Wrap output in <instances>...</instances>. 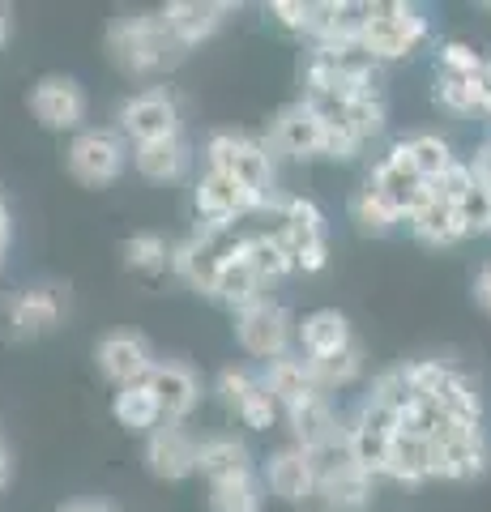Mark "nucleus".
Returning a JSON list of instances; mask_svg holds the SVG:
<instances>
[{"label":"nucleus","mask_w":491,"mask_h":512,"mask_svg":"<svg viewBox=\"0 0 491 512\" xmlns=\"http://www.w3.org/2000/svg\"><path fill=\"white\" fill-rule=\"evenodd\" d=\"M107 56L129 77H150L163 69H176L188 56V47L171 35L163 13H137V18H120L107 30Z\"/></svg>","instance_id":"nucleus-1"},{"label":"nucleus","mask_w":491,"mask_h":512,"mask_svg":"<svg viewBox=\"0 0 491 512\" xmlns=\"http://www.w3.org/2000/svg\"><path fill=\"white\" fill-rule=\"evenodd\" d=\"M427 13L415 5H402V0H376V5H363V30H359V47L368 52L376 64L385 60H402L427 39Z\"/></svg>","instance_id":"nucleus-2"},{"label":"nucleus","mask_w":491,"mask_h":512,"mask_svg":"<svg viewBox=\"0 0 491 512\" xmlns=\"http://www.w3.org/2000/svg\"><path fill=\"white\" fill-rule=\"evenodd\" d=\"M432 444V478H449V483H470V478L487 474L491 448L483 427H466L453 419H440L436 431L427 436Z\"/></svg>","instance_id":"nucleus-3"},{"label":"nucleus","mask_w":491,"mask_h":512,"mask_svg":"<svg viewBox=\"0 0 491 512\" xmlns=\"http://www.w3.org/2000/svg\"><path fill=\"white\" fill-rule=\"evenodd\" d=\"M205 171H223L261 197H274V154L248 133H214L205 141Z\"/></svg>","instance_id":"nucleus-4"},{"label":"nucleus","mask_w":491,"mask_h":512,"mask_svg":"<svg viewBox=\"0 0 491 512\" xmlns=\"http://www.w3.org/2000/svg\"><path fill=\"white\" fill-rule=\"evenodd\" d=\"M197 214L210 222V227H235L240 218L248 214H261V210H278L282 197H261V192L244 188L240 180H231L223 171H205L197 180Z\"/></svg>","instance_id":"nucleus-5"},{"label":"nucleus","mask_w":491,"mask_h":512,"mask_svg":"<svg viewBox=\"0 0 491 512\" xmlns=\"http://www.w3.org/2000/svg\"><path fill=\"white\" fill-rule=\"evenodd\" d=\"M278 235L287 239V248L295 256V269H304V274H321V269L329 265L325 214H321V205H316V201H308V197H282Z\"/></svg>","instance_id":"nucleus-6"},{"label":"nucleus","mask_w":491,"mask_h":512,"mask_svg":"<svg viewBox=\"0 0 491 512\" xmlns=\"http://www.w3.org/2000/svg\"><path fill=\"white\" fill-rule=\"evenodd\" d=\"M235 338L248 350L252 359L261 363H274L282 355H291V342H295V316L282 308L274 299H261L252 308L235 312Z\"/></svg>","instance_id":"nucleus-7"},{"label":"nucleus","mask_w":491,"mask_h":512,"mask_svg":"<svg viewBox=\"0 0 491 512\" xmlns=\"http://www.w3.org/2000/svg\"><path fill=\"white\" fill-rule=\"evenodd\" d=\"M124 163H129V146H124V137L112 133V128H82L69 141V175L90 188L120 180Z\"/></svg>","instance_id":"nucleus-8"},{"label":"nucleus","mask_w":491,"mask_h":512,"mask_svg":"<svg viewBox=\"0 0 491 512\" xmlns=\"http://www.w3.org/2000/svg\"><path fill=\"white\" fill-rule=\"evenodd\" d=\"M116 120H120V133L129 137L133 146L180 137V103L171 99L163 86H150V90L133 94V99H124Z\"/></svg>","instance_id":"nucleus-9"},{"label":"nucleus","mask_w":491,"mask_h":512,"mask_svg":"<svg viewBox=\"0 0 491 512\" xmlns=\"http://www.w3.org/2000/svg\"><path fill=\"white\" fill-rule=\"evenodd\" d=\"M363 188L376 192V197L385 201L398 218H410V214H415L427 197H432V188H427V180H423V175H419L415 167L406 163V154H402L398 146H393V150H389V154L372 167V175H368V184H363Z\"/></svg>","instance_id":"nucleus-10"},{"label":"nucleus","mask_w":491,"mask_h":512,"mask_svg":"<svg viewBox=\"0 0 491 512\" xmlns=\"http://www.w3.org/2000/svg\"><path fill=\"white\" fill-rule=\"evenodd\" d=\"M30 111H35V120L43 128H52V133H73V128H82L86 120V90L73 82V77H43L30 90Z\"/></svg>","instance_id":"nucleus-11"},{"label":"nucleus","mask_w":491,"mask_h":512,"mask_svg":"<svg viewBox=\"0 0 491 512\" xmlns=\"http://www.w3.org/2000/svg\"><path fill=\"white\" fill-rule=\"evenodd\" d=\"M141 384L154 393V406H158V414H163V423H184L201 402V384L184 363L158 359Z\"/></svg>","instance_id":"nucleus-12"},{"label":"nucleus","mask_w":491,"mask_h":512,"mask_svg":"<svg viewBox=\"0 0 491 512\" xmlns=\"http://www.w3.org/2000/svg\"><path fill=\"white\" fill-rule=\"evenodd\" d=\"M65 316V299H60L56 286H30V291H18L5 299V320L13 338H43L52 333Z\"/></svg>","instance_id":"nucleus-13"},{"label":"nucleus","mask_w":491,"mask_h":512,"mask_svg":"<svg viewBox=\"0 0 491 512\" xmlns=\"http://www.w3.org/2000/svg\"><path fill=\"white\" fill-rule=\"evenodd\" d=\"M94 359H99V372L120 384V389H129V384H141L150 376V367L158 363L150 342L141 338V333H107V338L99 342V350H94Z\"/></svg>","instance_id":"nucleus-14"},{"label":"nucleus","mask_w":491,"mask_h":512,"mask_svg":"<svg viewBox=\"0 0 491 512\" xmlns=\"http://www.w3.org/2000/svg\"><path fill=\"white\" fill-rule=\"evenodd\" d=\"M321 141H325V124L312 116V107L299 99L291 107H282L274 116V128H269V150L278 154H291L299 163H308V158H321Z\"/></svg>","instance_id":"nucleus-15"},{"label":"nucleus","mask_w":491,"mask_h":512,"mask_svg":"<svg viewBox=\"0 0 491 512\" xmlns=\"http://www.w3.org/2000/svg\"><path fill=\"white\" fill-rule=\"evenodd\" d=\"M146 466L154 478L180 483V478L197 474V440L184 431V423H158L146 440Z\"/></svg>","instance_id":"nucleus-16"},{"label":"nucleus","mask_w":491,"mask_h":512,"mask_svg":"<svg viewBox=\"0 0 491 512\" xmlns=\"http://www.w3.org/2000/svg\"><path fill=\"white\" fill-rule=\"evenodd\" d=\"M261 483L269 495H278V500H287V504H308L312 495H316V474H312V461L304 448H278L274 457L261 466Z\"/></svg>","instance_id":"nucleus-17"},{"label":"nucleus","mask_w":491,"mask_h":512,"mask_svg":"<svg viewBox=\"0 0 491 512\" xmlns=\"http://www.w3.org/2000/svg\"><path fill=\"white\" fill-rule=\"evenodd\" d=\"M282 419H287V427H291L295 448H304V453L334 444L346 431V423L338 419V410L329 406V397H312V402H304V406L282 410Z\"/></svg>","instance_id":"nucleus-18"},{"label":"nucleus","mask_w":491,"mask_h":512,"mask_svg":"<svg viewBox=\"0 0 491 512\" xmlns=\"http://www.w3.org/2000/svg\"><path fill=\"white\" fill-rule=\"evenodd\" d=\"M257 380L265 384V393L274 397L282 410L304 406V402H312V397H325L321 389H316V380H312V372H308L304 355H299V359H295V355H282V359H274V363H265V372H261Z\"/></svg>","instance_id":"nucleus-19"},{"label":"nucleus","mask_w":491,"mask_h":512,"mask_svg":"<svg viewBox=\"0 0 491 512\" xmlns=\"http://www.w3.org/2000/svg\"><path fill=\"white\" fill-rule=\"evenodd\" d=\"M227 13L231 5H223V0H176V5L163 9V22L184 47H197L201 39H210L223 26Z\"/></svg>","instance_id":"nucleus-20"},{"label":"nucleus","mask_w":491,"mask_h":512,"mask_svg":"<svg viewBox=\"0 0 491 512\" xmlns=\"http://www.w3.org/2000/svg\"><path fill=\"white\" fill-rule=\"evenodd\" d=\"M295 338H299V350H304V359H325V355H338L355 342L351 333V320H346L338 308H321L304 316L295 325Z\"/></svg>","instance_id":"nucleus-21"},{"label":"nucleus","mask_w":491,"mask_h":512,"mask_svg":"<svg viewBox=\"0 0 491 512\" xmlns=\"http://www.w3.org/2000/svg\"><path fill=\"white\" fill-rule=\"evenodd\" d=\"M380 474L393 478V483H402V487L427 483V478H432V444H427V436H406V431H393Z\"/></svg>","instance_id":"nucleus-22"},{"label":"nucleus","mask_w":491,"mask_h":512,"mask_svg":"<svg viewBox=\"0 0 491 512\" xmlns=\"http://www.w3.org/2000/svg\"><path fill=\"white\" fill-rule=\"evenodd\" d=\"M252 453L244 440L235 436H205L197 440V474L205 483H223V478H235V474H252Z\"/></svg>","instance_id":"nucleus-23"},{"label":"nucleus","mask_w":491,"mask_h":512,"mask_svg":"<svg viewBox=\"0 0 491 512\" xmlns=\"http://www.w3.org/2000/svg\"><path fill=\"white\" fill-rule=\"evenodd\" d=\"M244 239H248V235H244ZM214 299H223L227 308H235V312H244V308H252V303H261V299H265V282L257 278V269L248 265L244 244H240V252H231L227 261L218 265Z\"/></svg>","instance_id":"nucleus-24"},{"label":"nucleus","mask_w":491,"mask_h":512,"mask_svg":"<svg viewBox=\"0 0 491 512\" xmlns=\"http://www.w3.org/2000/svg\"><path fill=\"white\" fill-rule=\"evenodd\" d=\"M406 222H410V235H415L419 244H427V248H453V244H462L466 239L462 222H457V210L449 201H440V197H427Z\"/></svg>","instance_id":"nucleus-25"},{"label":"nucleus","mask_w":491,"mask_h":512,"mask_svg":"<svg viewBox=\"0 0 491 512\" xmlns=\"http://www.w3.org/2000/svg\"><path fill=\"white\" fill-rule=\"evenodd\" d=\"M432 402L453 423L483 427V393H479V384H474L470 376H462L457 367H449V376L440 380V389L432 393Z\"/></svg>","instance_id":"nucleus-26"},{"label":"nucleus","mask_w":491,"mask_h":512,"mask_svg":"<svg viewBox=\"0 0 491 512\" xmlns=\"http://www.w3.org/2000/svg\"><path fill=\"white\" fill-rule=\"evenodd\" d=\"M372 495H376V478L363 474L359 466L316 483V500L329 512H363V508H372Z\"/></svg>","instance_id":"nucleus-27"},{"label":"nucleus","mask_w":491,"mask_h":512,"mask_svg":"<svg viewBox=\"0 0 491 512\" xmlns=\"http://www.w3.org/2000/svg\"><path fill=\"white\" fill-rule=\"evenodd\" d=\"M188 146L184 137H167V141H146V146H133V167L146 175V180L154 184H171L180 180V175L188 171Z\"/></svg>","instance_id":"nucleus-28"},{"label":"nucleus","mask_w":491,"mask_h":512,"mask_svg":"<svg viewBox=\"0 0 491 512\" xmlns=\"http://www.w3.org/2000/svg\"><path fill=\"white\" fill-rule=\"evenodd\" d=\"M244 256H248V265L257 269V278L265 286L278 282V278H287V274H295V256L287 248V239L278 235V227L274 231H252L244 239Z\"/></svg>","instance_id":"nucleus-29"},{"label":"nucleus","mask_w":491,"mask_h":512,"mask_svg":"<svg viewBox=\"0 0 491 512\" xmlns=\"http://www.w3.org/2000/svg\"><path fill=\"white\" fill-rule=\"evenodd\" d=\"M210 508L214 512H261L265 508V483L261 474H235L223 483H210Z\"/></svg>","instance_id":"nucleus-30"},{"label":"nucleus","mask_w":491,"mask_h":512,"mask_svg":"<svg viewBox=\"0 0 491 512\" xmlns=\"http://www.w3.org/2000/svg\"><path fill=\"white\" fill-rule=\"evenodd\" d=\"M308 372L316 380V389H321L329 397V389H346V384H355L363 376V346L351 342L346 350H338V355H325V359H304Z\"/></svg>","instance_id":"nucleus-31"},{"label":"nucleus","mask_w":491,"mask_h":512,"mask_svg":"<svg viewBox=\"0 0 491 512\" xmlns=\"http://www.w3.org/2000/svg\"><path fill=\"white\" fill-rule=\"evenodd\" d=\"M398 150L406 154V163L415 167L427 184H432L436 175L453 163L449 141H445V137H436V133H415V137H402V141H398Z\"/></svg>","instance_id":"nucleus-32"},{"label":"nucleus","mask_w":491,"mask_h":512,"mask_svg":"<svg viewBox=\"0 0 491 512\" xmlns=\"http://www.w3.org/2000/svg\"><path fill=\"white\" fill-rule=\"evenodd\" d=\"M112 414H116L120 427L146 431V436L163 423V414H158V406H154V393L146 389V384H129V389H120L116 402H112Z\"/></svg>","instance_id":"nucleus-33"},{"label":"nucleus","mask_w":491,"mask_h":512,"mask_svg":"<svg viewBox=\"0 0 491 512\" xmlns=\"http://www.w3.org/2000/svg\"><path fill=\"white\" fill-rule=\"evenodd\" d=\"M124 265L137 274H163L171 269V244L154 231H137L133 239H124Z\"/></svg>","instance_id":"nucleus-34"},{"label":"nucleus","mask_w":491,"mask_h":512,"mask_svg":"<svg viewBox=\"0 0 491 512\" xmlns=\"http://www.w3.org/2000/svg\"><path fill=\"white\" fill-rule=\"evenodd\" d=\"M389 124V107H385V94H363V99L346 103V128L359 137V141H372L385 133Z\"/></svg>","instance_id":"nucleus-35"},{"label":"nucleus","mask_w":491,"mask_h":512,"mask_svg":"<svg viewBox=\"0 0 491 512\" xmlns=\"http://www.w3.org/2000/svg\"><path fill=\"white\" fill-rule=\"evenodd\" d=\"M351 218H355V227H359L363 235H389V231L402 222V218L393 214L389 205L376 197V192H368V188H359V192H355V201H351Z\"/></svg>","instance_id":"nucleus-36"},{"label":"nucleus","mask_w":491,"mask_h":512,"mask_svg":"<svg viewBox=\"0 0 491 512\" xmlns=\"http://www.w3.org/2000/svg\"><path fill=\"white\" fill-rule=\"evenodd\" d=\"M453 210H457V222H462L466 235H491V188L487 184L474 180Z\"/></svg>","instance_id":"nucleus-37"},{"label":"nucleus","mask_w":491,"mask_h":512,"mask_svg":"<svg viewBox=\"0 0 491 512\" xmlns=\"http://www.w3.org/2000/svg\"><path fill=\"white\" fill-rule=\"evenodd\" d=\"M235 419H240L244 427H252V431H269V427L282 419V406L265 393V384L257 380V384H252V393L244 397L240 406H235Z\"/></svg>","instance_id":"nucleus-38"},{"label":"nucleus","mask_w":491,"mask_h":512,"mask_svg":"<svg viewBox=\"0 0 491 512\" xmlns=\"http://www.w3.org/2000/svg\"><path fill=\"white\" fill-rule=\"evenodd\" d=\"M436 103L445 111H453V116H470V111H479V90H474V77L440 73L436 77Z\"/></svg>","instance_id":"nucleus-39"},{"label":"nucleus","mask_w":491,"mask_h":512,"mask_svg":"<svg viewBox=\"0 0 491 512\" xmlns=\"http://www.w3.org/2000/svg\"><path fill=\"white\" fill-rule=\"evenodd\" d=\"M402 372H406L410 397H432L440 389V380L449 376V363H440V359H415V363H402Z\"/></svg>","instance_id":"nucleus-40"},{"label":"nucleus","mask_w":491,"mask_h":512,"mask_svg":"<svg viewBox=\"0 0 491 512\" xmlns=\"http://www.w3.org/2000/svg\"><path fill=\"white\" fill-rule=\"evenodd\" d=\"M479 69H483V56L474 52L470 43L453 39V43L440 47V73H449V77H479Z\"/></svg>","instance_id":"nucleus-41"},{"label":"nucleus","mask_w":491,"mask_h":512,"mask_svg":"<svg viewBox=\"0 0 491 512\" xmlns=\"http://www.w3.org/2000/svg\"><path fill=\"white\" fill-rule=\"evenodd\" d=\"M470 184H474V171H470V163H457V158H453V163H449L445 171H440V175H436V180L427 184V188H432V197H440V201L457 205V201H462V192H466Z\"/></svg>","instance_id":"nucleus-42"},{"label":"nucleus","mask_w":491,"mask_h":512,"mask_svg":"<svg viewBox=\"0 0 491 512\" xmlns=\"http://www.w3.org/2000/svg\"><path fill=\"white\" fill-rule=\"evenodd\" d=\"M363 150V141L351 133L346 124H325V141H321V158H334V163H351Z\"/></svg>","instance_id":"nucleus-43"},{"label":"nucleus","mask_w":491,"mask_h":512,"mask_svg":"<svg viewBox=\"0 0 491 512\" xmlns=\"http://www.w3.org/2000/svg\"><path fill=\"white\" fill-rule=\"evenodd\" d=\"M252 384H257V376L244 372V367H223V372H218V380H214V389H218V397H223V406L235 410V406H240L244 397L252 393Z\"/></svg>","instance_id":"nucleus-44"},{"label":"nucleus","mask_w":491,"mask_h":512,"mask_svg":"<svg viewBox=\"0 0 491 512\" xmlns=\"http://www.w3.org/2000/svg\"><path fill=\"white\" fill-rule=\"evenodd\" d=\"M269 18H274L282 30L308 35L312 30V5H304V0H274V5H269Z\"/></svg>","instance_id":"nucleus-45"},{"label":"nucleus","mask_w":491,"mask_h":512,"mask_svg":"<svg viewBox=\"0 0 491 512\" xmlns=\"http://www.w3.org/2000/svg\"><path fill=\"white\" fill-rule=\"evenodd\" d=\"M470 171H474V180L491 188V141H483V146L474 150V163H470Z\"/></svg>","instance_id":"nucleus-46"},{"label":"nucleus","mask_w":491,"mask_h":512,"mask_svg":"<svg viewBox=\"0 0 491 512\" xmlns=\"http://www.w3.org/2000/svg\"><path fill=\"white\" fill-rule=\"evenodd\" d=\"M474 90H479V111L491 116V60H483L479 77H474Z\"/></svg>","instance_id":"nucleus-47"},{"label":"nucleus","mask_w":491,"mask_h":512,"mask_svg":"<svg viewBox=\"0 0 491 512\" xmlns=\"http://www.w3.org/2000/svg\"><path fill=\"white\" fill-rule=\"evenodd\" d=\"M474 299H479V308L491 316V265L479 274V282H474Z\"/></svg>","instance_id":"nucleus-48"},{"label":"nucleus","mask_w":491,"mask_h":512,"mask_svg":"<svg viewBox=\"0 0 491 512\" xmlns=\"http://www.w3.org/2000/svg\"><path fill=\"white\" fill-rule=\"evenodd\" d=\"M9 235H13V214H9V201L0 197V248H9Z\"/></svg>","instance_id":"nucleus-49"},{"label":"nucleus","mask_w":491,"mask_h":512,"mask_svg":"<svg viewBox=\"0 0 491 512\" xmlns=\"http://www.w3.org/2000/svg\"><path fill=\"white\" fill-rule=\"evenodd\" d=\"M56 512H116V508H107V504H65Z\"/></svg>","instance_id":"nucleus-50"},{"label":"nucleus","mask_w":491,"mask_h":512,"mask_svg":"<svg viewBox=\"0 0 491 512\" xmlns=\"http://www.w3.org/2000/svg\"><path fill=\"white\" fill-rule=\"evenodd\" d=\"M9 483V453H5V444H0V487Z\"/></svg>","instance_id":"nucleus-51"},{"label":"nucleus","mask_w":491,"mask_h":512,"mask_svg":"<svg viewBox=\"0 0 491 512\" xmlns=\"http://www.w3.org/2000/svg\"><path fill=\"white\" fill-rule=\"evenodd\" d=\"M5 35H9V18H5V9H0V43H5Z\"/></svg>","instance_id":"nucleus-52"},{"label":"nucleus","mask_w":491,"mask_h":512,"mask_svg":"<svg viewBox=\"0 0 491 512\" xmlns=\"http://www.w3.org/2000/svg\"><path fill=\"white\" fill-rule=\"evenodd\" d=\"M487 9H491V5H487Z\"/></svg>","instance_id":"nucleus-53"},{"label":"nucleus","mask_w":491,"mask_h":512,"mask_svg":"<svg viewBox=\"0 0 491 512\" xmlns=\"http://www.w3.org/2000/svg\"><path fill=\"white\" fill-rule=\"evenodd\" d=\"M487 141H491V137H487Z\"/></svg>","instance_id":"nucleus-54"}]
</instances>
